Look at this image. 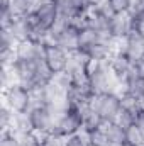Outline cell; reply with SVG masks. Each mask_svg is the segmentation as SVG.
<instances>
[{
	"instance_id": "cell-1",
	"label": "cell",
	"mask_w": 144,
	"mask_h": 146,
	"mask_svg": "<svg viewBox=\"0 0 144 146\" xmlns=\"http://www.w3.org/2000/svg\"><path fill=\"white\" fill-rule=\"evenodd\" d=\"M46 42H53V44L59 46L61 49H65L66 53L80 51V27L75 22H70V21L59 17L58 22L54 24V27L49 31Z\"/></svg>"
},
{
	"instance_id": "cell-2",
	"label": "cell",
	"mask_w": 144,
	"mask_h": 146,
	"mask_svg": "<svg viewBox=\"0 0 144 146\" xmlns=\"http://www.w3.org/2000/svg\"><path fill=\"white\" fill-rule=\"evenodd\" d=\"M87 80H88V87L93 92V95L110 92V90H117L119 92V85L120 83L112 75L107 61H92L88 75H87Z\"/></svg>"
},
{
	"instance_id": "cell-3",
	"label": "cell",
	"mask_w": 144,
	"mask_h": 146,
	"mask_svg": "<svg viewBox=\"0 0 144 146\" xmlns=\"http://www.w3.org/2000/svg\"><path fill=\"white\" fill-rule=\"evenodd\" d=\"M3 106H7L15 114L29 112L32 107V92L15 82L3 88Z\"/></svg>"
},
{
	"instance_id": "cell-4",
	"label": "cell",
	"mask_w": 144,
	"mask_h": 146,
	"mask_svg": "<svg viewBox=\"0 0 144 146\" xmlns=\"http://www.w3.org/2000/svg\"><path fill=\"white\" fill-rule=\"evenodd\" d=\"M92 106L102 115V119L105 122L115 121L117 115H119V112H120V109H122V95L117 90L98 94V95H95L92 99Z\"/></svg>"
},
{
	"instance_id": "cell-5",
	"label": "cell",
	"mask_w": 144,
	"mask_h": 146,
	"mask_svg": "<svg viewBox=\"0 0 144 146\" xmlns=\"http://www.w3.org/2000/svg\"><path fill=\"white\" fill-rule=\"evenodd\" d=\"M27 115H29L31 129L39 136L51 133L54 129V124H56L58 117H59V114L54 112L49 106H34L27 112Z\"/></svg>"
},
{
	"instance_id": "cell-6",
	"label": "cell",
	"mask_w": 144,
	"mask_h": 146,
	"mask_svg": "<svg viewBox=\"0 0 144 146\" xmlns=\"http://www.w3.org/2000/svg\"><path fill=\"white\" fill-rule=\"evenodd\" d=\"M54 133H58L63 138H70L73 134L83 133V115L80 107H66L63 114L58 117L54 124Z\"/></svg>"
},
{
	"instance_id": "cell-7",
	"label": "cell",
	"mask_w": 144,
	"mask_h": 146,
	"mask_svg": "<svg viewBox=\"0 0 144 146\" xmlns=\"http://www.w3.org/2000/svg\"><path fill=\"white\" fill-rule=\"evenodd\" d=\"M68 56H70V53H66L65 49H61L59 46H56L53 42H44V46H42V61L48 65V68L54 75L66 72Z\"/></svg>"
},
{
	"instance_id": "cell-8",
	"label": "cell",
	"mask_w": 144,
	"mask_h": 146,
	"mask_svg": "<svg viewBox=\"0 0 144 146\" xmlns=\"http://www.w3.org/2000/svg\"><path fill=\"white\" fill-rule=\"evenodd\" d=\"M36 63L37 61H24V60H15V63L12 65V73H14V80L17 83H20L22 87L29 88L31 92L37 90V75H36Z\"/></svg>"
},
{
	"instance_id": "cell-9",
	"label": "cell",
	"mask_w": 144,
	"mask_h": 146,
	"mask_svg": "<svg viewBox=\"0 0 144 146\" xmlns=\"http://www.w3.org/2000/svg\"><path fill=\"white\" fill-rule=\"evenodd\" d=\"M108 68H110V72L112 75L115 76V80L120 83V82H124L131 73L136 70V61H132L122 49H115L112 54H110V58H108ZM120 87V85H119Z\"/></svg>"
},
{
	"instance_id": "cell-10",
	"label": "cell",
	"mask_w": 144,
	"mask_h": 146,
	"mask_svg": "<svg viewBox=\"0 0 144 146\" xmlns=\"http://www.w3.org/2000/svg\"><path fill=\"white\" fill-rule=\"evenodd\" d=\"M58 7H59V17L75 22L76 26L83 24L85 15L90 10V5L87 3V0H59Z\"/></svg>"
},
{
	"instance_id": "cell-11",
	"label": "cell",
	"mask_w": 144,
	"mask_h": 146,
	"mask_svg": "<svg viewBox=\"0 0 144 146\" xmlns=\"http://www.w3.org/2000/svg\"><path fill=\"white\" fill-rule=\"evenodd\" d=\"M90 65H92V60L87 56V53L75 51V53H70V56H68V66H66L65 73L71 78L73 82L87 80Z\"/></svg>"
},
{
	"instance_id": "cell-12",
	"label": "cell",
	"mask_w": 144,
	"mask_h": 146,
	"mask_svg": "<svg viewBox=\"0 0 144 146\" xmlns=\"http://www.w3.org/2000/svg\"><path fill=\"white\" fill-rule=\"evenodd\" d=\"M117 48L122 49L132 61L139 63L144 60V34L132 31L117 44Z\"/></svg>"
},
{
	"instance_id": "cell-13",
	"label": "cell",
	"mask_w": 144,
	"mask_h": 146,
	"mask_svg": "<svg viewBox=\"0 0 144 146\" xmlns=\"http://www.w3.org/2000/svg\"><path fill=\"white\" fill-rule=\"evenodd\" d=\"M119 92L122 95H131V97H136V99H141L144 95V75L139 72L137 65H136L134 72L131 73L124 82H120Z\"/></svg>"
},
{
	"instance_id": "cell-14",
	"label": "cell",
	"mask_w": 144,
	"mask_h": 146,
	"mask_svg": "<svg viewBox=\"0 0 144 146\" xmlns=\"http://www.w3.org/2000/svg\"><path fill=\"white\" fill-rule=\"evenodd\" d=\"M129 33H132V19L131 14H114V17L110 19V27H108V34L114 37L117 42H120Z\"/></svg>"
},
{
	"instance_id": "cell-15",
	"label": "cell",
	"mask_w": 144,
	"mask_h": 146,
	"mask_svg": "<svg viewBox=\"0 0 144 146\" xmlns=\"http://www.w3.org/2000/svg\"><path fill=\"white\" fill-rule=\"evenodd\" d=\"M42 46L44 42H37L32 39L22 41L15 44V58L24 61H37L42 60Z\"/></svg>"
},
{
	"instance_id": "cell-16",
	"label": "cell",
	"mask_w": 144,
	"mask_h": 146,
	"mask_svg": "<svg viewBox=\"0 0 144 146\" xmlns=\"http://www.w3.org/2000/svg\"><path fill=\"white\" fill-rule=\"evenodd\" d=\"M12 37L15 39V42H22V41H27L31 39V31H32V26H31V15H24V17H14V21L10 22L9 27H5Z\"/></svg>"
},
{
	"instance_id": "cell-17",
	"label": "cell",
	"mask_w": 144,
	"mask_h": 146,
	"mask_svg": "<svg viewBox=\"0 0 144 146\" xmlns=\"http://www.w3.org/2000/svg\"><path fill=\"white\" fill-rule=\"evenodd\" d=\"M81 115H83V133H90V131L100 129L105 124V121L95 110V107L92 106V102L81 107Z\"/></svg>"
},
{
	"instance_id": "cell-18",
	"label": "cell",
	"mask_w": 144,
	"mask_h": 146,
	"mask_svg": "<svg viewBox=\"0 0 144 146\" xmlns=\"http://www.w3.org/2000/svg\"><path fill=\"white\" fill-rule=\"evenodd\" d=\"M78 27H80V51H87V49L93 48L97 42H100L102 33L95 31L93 27H90L87 24H81Z\"/></svg>"
},
{
	"instance_id": "cell-19",
	"label": "cell",
	"mask_w": 144,
	"mask_h": 146,
	"mask_svg": "<svg viewBox=\"0 0 144 146\" xmlns=\"http://www.w3.org/2000/svg\"><path fill=\"white\" fill-rule=\"evenodd\" d=\"M104 131L110 143H126V127H122L117 121H108L104 124Z\"/></svg>"
},
{
	"instance_id": "cell-20",
	"label": "cell",
	"mask_w": 144,
	"mask_h": 146,
	"mask_svg": "<svg viewBox=\"0 0 144 146\" xmlns=\"http://www.w3.org/2000/svg\"><path fill=\"white\" fill-rule=\"evenodd\" d=\"M126 145L127 146H143L144 145V133L136 124L126 127Z\"/></svg>"
},
{
	"instance_id": "cell-21",
	"label": "cell",
	"mask_w": 144,
	"mask_h": 146,
	"mask_svg": "<svg viewBox=\"0 0 144 146\" xmlns=\"http://www.w3.org/2000/svg\"><path fill=\"white\" fill-rule=\"evenodd\" d=\"M85 136H87L88 146H108L110 145L107 134H105V131H104V126H102L100 129H95V131L85 133Z\"/></svg>"
},
{
	"instance_id": "cell-22",
	"label": "cell",
	"mask_w": 144,
	"mask_h": 146,
	"mask_svg": "<svg viewBox=\"0 0 144 146\" xmlns=\"http://www.w3.org/2000/svg\"><path fill=\"white\" fill-rule=\"evenodd\" d=\"M14 114H15V112H12L7 106H2V107H0V131H2V133L10 131L12 122H14Z\"/></svg>"
},
{
	"instance_id": "cell-23",
	"label": "cell",
	"mask_w": 144,
	"mask_h": 146,
	"mask_svg": "<svg viewBox=\"0 0 144 146\" xmlns=\"http://www.w3.org/2000/svg\"><path fill=\"white\" fill-rule=\"evenodd\" d=\"M107 3L110 5L114 14H127L131 12L134 0H107Z\"/></svg>"
},
{
	"instance_id": "cell-24",
	"label": "cell",
	"mask_w": 144,
	"mask_h": 146,
	"mask_svg": "<svg viewBox=\"0 0 144 146\" xmlns=\"http://www.w3.org/2000/svg\"><path fill=\"white\" fill-rule=\"evenodd\" d=\"M136 115H137V112H134V110H131V109H126V107H122L115 121H117V122H119L122 127H129V126H132V124L136 122Z\"/></svg>"
},
{
	"instance_id": "cell-25",
	"label": "cell",
	"mask_w": 144,
	"mask_h": 146,
	"mask_svg": "<svg viewBox=\"0 0 144 146\" xmlns=\"http://www.w3.org/2000/svg\"><path fill=\"white\" fill-rule=\"evenodd\" d=\"M65 143H66V138L59 136L54 131L41 136V146H65Z\"/></svg>"
},
{
	"instance_id": "cell-26",
	"label": "cell",
	"mask_w": 144,
	"mask_h": 146,
	"mask_svg": "<svg viewBox=\"0 0 144 146\" xmlns=\"http://www.w3.org/2000/svg\"><path fill=\"white\" fill-rule=\"evenodd\" d=\"M65 146H88V141H87L85 133H78V134H73L70 138H66Z\"/></svg>"
},
{
	"instance_id": "cell-27",
	"label": "cell",
	"mask_w": 144,
	"mask_h": 146,
	"mask_svg": "<svg viewBox=\"0 0 144 146\" xmlns=\"http://www.w3.org/2000/svg\"><path fill=\"white\" fill-rule=\"evenodd\" d=\"M0 146H20V143L12 131H7V133H2L0 136Z\"/></svg>"
},
{
	"instance_id": "cell-28",
	"label": "cell",
	"mask_w": 144,
	"mask_h": 146,
	"mask_svg": "<svg viewBox=\"0 0 144 146\" xmlns=\"http://www.w3.org/2000/svg\"><path fill=\"white\" fill-rule=\"evenodd\" d=\"M141 131L144 133V109H141L139 112H137V115H136V122H134Z\"/></svg>"
},
{
	"instance_id": "cell-29",
	"label": "cell",
	"mask_w": 144,
	"mask_h": 146,
	"mask_svg": "<svg viewBox=\"0 0 144 146\" xmlns=\"http://www.w3.org/2000/svg\"><path fill=\"white\" fill-rule=\"evenodd\" d=\"M137 68H139V72H141V73L144 75V60H141V61L137 63Z\"/></svg>"
},
{
	"instance_id": "cell-30",
	"label": "cell",
	"mask_w": 144,
	"mask_h": 146,
	"mask_svg": "<svg viewBox=\"0 0 144 146\" xmlns=\"http://www.w3.org/2000/svg\"><path fill=\"white\" fill-rule=\"evenodd\" d=\"M108 146H127L126 143H110Z\"/></svg>"
},
{
	"instance_id": "cell-31",
	"label": "cell",
	"mask_w": 144,
	"mask_h": 146,
	"mask_svg": "<svg viewBox=\"0 0 144 146\" xmlns=\"http://www.w3.org/2000/svg\"><path fill=\"white\" fill-rule=\"evenodd\" d=\"M139 102H141V107H143V109H144V95H143V97H141V99H139Z\"/></svg>"
},
{
	"instance_id": "cell-32",
	"label": "cell",
	"mask_w": 144,
	"mask_h": 146,
	"mask_svg": "<svg viewBox=\"0 0 144 146\" xmlns=\"http://www.w3.org/2000/svg\"><path fill=\"white\" fill-rule=\"evenodd\" d=\"M143 146H144V145H143Z\"/></svg>"
}]
</instances>
